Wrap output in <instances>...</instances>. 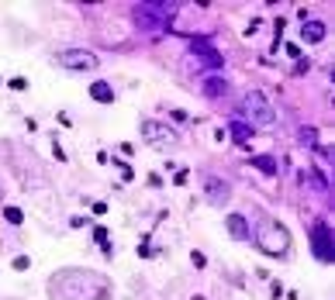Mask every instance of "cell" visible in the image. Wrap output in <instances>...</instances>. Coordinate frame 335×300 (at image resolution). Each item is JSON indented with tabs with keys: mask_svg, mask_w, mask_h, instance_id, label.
<instances>
[{
	"mask_svg": "<svg viewBox=\"0 0 335 300\" xmlns=\"http://www.w3.org/2000/svg\"><path fill=\"white\" fill-rule=\"evenodd\" d=\"M256 245L262 252H270V256H283L291 248V231L283 224H277V221H262L259 231H256Z\"/></svg>",
	"mask_w": 335,
	"mask_h": 300,
	"instance_id": "cell-1",
	"label": "cell"
},
{
	"mask_svg": "<svg viewBox=\"0 0 335 300\" xmlns=\"http://www.w3.org/2000/svg\"><path fill=\"white\" fill-rule=\"evenodd\" d=\"M246 117H249V124H262V128H270V124H277V107L262 97L259 90H252V93L246 97Z\"/></svg>",
	"mask_w": 335,
	"mask_h": 300,
	"instance_id": "cell-2",
	"label": "cell"
},
{
	"mask_svg": "<svg viewBox=\"0 0 335 300\" xmlns=\"http://www.w3.org/2000/svg\"><path fill=\"white\" fill-rule=\"evenodd\" d=\"M56 62L62 66V69H73V72L97 69V66H101V59L93 56V52H87V48H62V52L56 56Z\"/></svg>",
	"mask_w": 335,
	"mask_h": 300,
	"instance_id": "cell-3",
	"label": "cell"
},
{
	"mask_svg": "<svg viewBox=\"0 0 335 300\" xmlns=\"http://www.w3.org/2000/svg\"><path fill=\"white\" fill-rule=\"evenodd\" d=\"M142 135L156 148H173V145H180V135L170 124H162V121H142Z\"/></svg>",
	"mask_w": 335,
	"mask_h": 300,
	"instance_id": "cell-4",
	"label": "cell"
},
{
	"mask_svg": "<svg viewBox=\"0 0 335 300\" xmlns=\"http://www.w3.org/2000/svg\"><path fill=\"white\" fill-rule=\"evenodd\" d=\"M311 242H315V256H318L321 262L332 259V228H328L325 221H318V224L311 228Z\"/></svg>",
	"mask_w": 335,
	"mask_h": 300,
	"instance_id": "cell-5",
	"label": "cell"
},
{
	"mask_svg": "<svg viewBox=\"0 0 335 300\" xmlns=\"http://www.w3.org/2000/svg\"><path fill=\"white\" fill-rule=\"evenodd\" d=\"M114 86L107 83V80H93V83H90V100H93V104H107V107H111V104H114Z\"/></svg>",
	"mask_w": 335,
	"mask_h": 300,
	"instance_id": "cell-6",
	"label": "cell"
},
{
	"mask_svg": "<svg viewBox=\"0 0 335 300\" xmlns=\"http://www.w3.org/2000/svg\"><path fill=\"white\" fill-rule=\"evenodd\" d=\"M325 35H328V24H325V21H304V24H301V38H304L307 45H318Z\"/></svg>",
	"mask_w": 335,
	"mask_h": 300,
	"instance_id": "cell-7",
	"label": "cell"
},
{
	"mask_svg": "<svg viewBox=\"0 0 335 300\" xmlns=\"http://www.w3.org/2000/svg\"><path fill=\"white\" fill-rule=\"evenodd\" d=\"M225 224H228V235H232L235 242H249V221L242 214H232Z\"/></svg>",
	"mask_w": 335,
	"mask_h": 300,
	"instance_id": "cell-8",
	"label": "cell"
},
{
	"mask_svg": "<svg viewBox=\"0 0 335 300\" xmlns=\"http://www.w3.org/2000/svg\"><path fill=\"white\" fill-rule=\"evenodd\" d=\"M252 166H256L259 172H266V176H277V172H280V162L273 156H256V159H252Z\"/></svg>",
	"mask_w": 335,
	"mask_h": 300,
	"instance_id": "cell-9",
	"label": "cell"
},
{
	"mask_svg": "<svg viewBox=\"0 0 335 300\" xmlns=\"http://www.w3.org/2000/svg\"><path fill=\"white\" fill-rule=\"evenodd\" d=\"M207 190H211V193H207V197H211V204H225V200H228V186L218 183V180H211V183H207Z\"/></svg>",
	"mask_w": 335,
	"mask_h": 300,
	"instance_id": "cell-10",
	"label": "cell"
},
{
	"mask_svg": "<svg viewBox=\"0 0 335 300\" xmlns=\"http://www.w3.org/2000/svg\"><path fill=\"white\" fill-rule=\"evenodd\" d=\"M232 135H235V142H238V145H249V142H252V124L235 121V124H232Z\"/></svg>",
	"mask_w": 335,
	"mask_h": 300,
	"instance_id": "cell-11",
	"label": "cell"
},
{
	"mask_svg": "<svg viewBox=\"0 0 335 300\" xmlns=\"http://www.w3.org/2000/svg\"><path fill=\"white\" fill-rule=\"evenodd\" d=\"M4 221H7V224H25V211H21V207H4Z\"/></svg>",
	"mask_w": 335,
	"mask_h": 300,
	"instance_id": "cell-12",
	"label": "cell"
},
{
	"mask_svg": "<svg viewBox=\"0 0 335 300\" xmlns=\"http://www.w3.org/2000/svg\"><path fill=\"white\" fill-rule=\"evenodd\" d=\"M7 86H11L14 93H25V90H28V80H25V76H11V80H7Z\"/></svg>",
	"mask_w": 335,
	"mask_h": 300,
	"instance_id": "cell-13",
	"label": "cell"
},
{
	"mask_svg": "<svg viewBox=\"0 0 335 300\" xmlns=\"http://www.w3.org/2000/svg\"><path fill=\"white\" fill-rule=\"evenodd\" d=\"M107 238H111V231L104 228V224H97V228H93V242H97V245H107Z\"/></svg>",
	"mask_w": 335,
	"mask_h": 300,
	"instance_id": "cell-14",
	"label": "cell"
},
{
	"mask_svg": "<svg viewBox=\"0 0 335 300\" xmlns=\"http://www.w3.org/2000/svg\"><path fill=\"white\" fill-rule=\"evenodd\" d=\"M111 162H114L117 169H121V176H125V180H131V176H135V172H131V166L125 162V159H111Z\"/></svg>",
	"mask_w": 335,
	"mask_h": 300,
	"instance_id": "cell-15",
	"label": "cell"
},
{
	"mask_svg": "<svg viewBox=\"0 0 335 300\" xmlns=\"http://www.w3.org/2000/svg\"><path fill=\"white\" fill-rule=\"evenodd\" d=\"M11 266H14L17 272H25V269H31V259H28V256H17L14 262H11Z\"/></svg>",
	"mask_w": 335,
	"mask_h": 300,
	"instance_id": "cell-16",
	"label": "cell"
},
{
	"mask_svg": "<svg viewBox=\"0 0 335 300\" xmlns=\"http://www.w3.org/2000/svg\"><path fill=\"white\" fill-rule=\"evenodd\" d=\"M83 224H90V217H69V228H83Z\"/></svg>",
	"mask_w": 335,
	"mask_h": 300,
	"instance_id": "cell-17",
	"label": "cell"
},
{
	"mask_svg": "<svg viewBox=\"0 0 335 300\" xmlns=\"http://www.w3.org/2000/svg\"><path fill=\"white\" fill-rule=\"evenodd\" d=\"M93 214H97V217L107 214V204H104V200H97V204H93Z\"/></svg>",
	"mask_w": 335,
	"mask_h": 300,
	"instance_id": "cell-18",
	"label": "cell"
},
{
	"mask_svg": "<svg viewBox=\"0 0 335 300\" xmlns=\"http://www.w3.org/2000/svg\"><path fill=\"white\" fill-rule=\"evenodd\" d=\"M52 152H56L59 162H66V152H62V145H59V142H52Z\"/></svg>",
	"mask_w": 335,
	"mask_h": 300,
	"instance_id": "cell-19",
	"label": "cell"
}]
</instances>
